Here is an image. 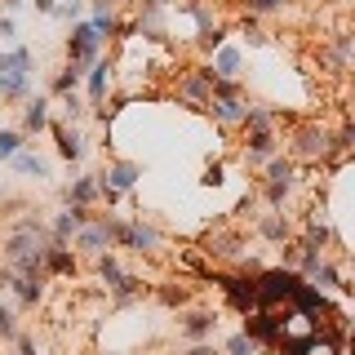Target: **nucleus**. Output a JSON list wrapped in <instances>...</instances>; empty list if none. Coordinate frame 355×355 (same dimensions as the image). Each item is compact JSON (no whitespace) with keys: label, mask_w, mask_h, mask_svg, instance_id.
Masks as SVG:
<instances>
[{"label":"nucleus","mask_w":355,"mask_h":355,"mask_svg":"<svg viewBox=\"0 0 355 355\" xmlns=\"http://www.w3.org/2000/svg\"><path fill=\"white\" fill-rule=\"evenodd\" d=\"M111 218H89V227L80 231V236H76V244H80L85 253H94V258H103V253L111 249Z\"/></svg>","instance_id":"9b49d317"},{"label":"nucleus","mask_w":355,"mask_h":355,"mask_svg":"<svg viewBox=\"0 0 355 355\" xmlns=\"http://www.w3.org/2000/svg\"><path fill=\"white\" fill-rule=\"evenodd\" d=\"M89 200H98V178H94V173L76 178V182L67 187V205H80V209H89Z\"/></svg>","instance_id":"6ab92c4d"},{"label":"nucleus","mask_w":355,"mask_h":355,"mask_svg":"<svg viewBox=\"0 0 355 355\" xmlns=\"http://www.w3.org/2000/svg\"><path fill=\"white\" fill-rule=\"evenodd\" d=\"M18 151H22V133H14V129H0V160H14Z\"/></svg>","instance_id":"2f4dec72"},{"label":"nucleus","mask_w":355,"mask_h":355,"mask_svg":"<svg viewBox=\"0 0 355 355\" xmlns=\"http://www.w3.org/2000/svg\"><path fill=\"white\" fill-rule=\"evenodd\" d=\"M138 178H142V169H138L133 160H116V164H111V169H107L103 178H98V182L125 196V191H133V187H138Z\"/></svg>","instance_id":"f8f14e48"},{"label":"nucleus","mask_w":355,"mask_h":355,"mask_svg":"<svg viewBox=\"0 0 355 355\" xmlns=\"http://www.w3.org/2000/svg\"><path fill=\"white\" fill-rule=\"evenodd\" d=\"M178 103H187L191 111H209V103H214V76H209V67H196V71H187L178 80Z\"/></svg>","instance_id":"423d86ee"},{"label":"nucleus","mask_w":355,"mask_h":355,"mask_svg":"<svg viewBox=\"0 0 355 355\" xmlns=\"http://www.w3.org/2000/svg\"><path fill=\"white\" fill-rule=\"evenodd\" d=\"M324 62L333 67V71H347V67L355 62V36H351V31H338V36L329 40V49H324Z\"/></svg>","instance_id":"2eb2a0df"},{"label":"nucleus","mask_w":355,"mask_h":355,"mask_svg":"<svg viewBox=\"0 0 355 355\" xmlns=\"http://www.w3.org/2000/svg\"><path fill=\"white\" fill-rule=\"evenodd\" d=\"M98 31L89 27V22H76L71 27V40H67V58L71 62H80V67H94L98 62Z\"/></svg>","instance_id":"1a4fd4ad"},{"label":"nucleus","mask_w":355,"mask_h":355,"mask_svg":"<svg viewBox=\"0 0 355 355\" xmlns=\"http://www.w3.org/2000/svg\"><path fill=\"white\" fill-rule=\"evenodd\" d=\"M222 44H227V27H214V31H205V36H200V49H205V53H218Z\"/></svg>","instance_id":"473e14b6"},{"label":"nucleus","mask_w":355,"mask_h":355,"mask_svg":"<svg viewBox=\"0 0 355 355\" xmlns=\"http://www.w3.org/2000/svg\"><path fill=\"white\" fill-rule=\"evenodd\" d=\"M258 231H262V240H271V244H284L288 236H293L288 218H280V214H262L258 218Z\"/></svg>","instance_id":"a211bd4d"},{"label":"nucleus","mask_w":355,"mask_h":355,"mask_svg":"<svg viewBox=\"0 0 355 355\" xmlns=\"http://www.w3.org/2000/svg\"><path fill=\"white\" fill-rule=\"evenodd\" d=\"M22 94H27V76L0 71V98H22Z\"/></svg>","instance_id":"bb28decb"},{"label":"nucleus","mask_w":355,"mask_h":355,"mask_svg":"<svg viewBox=\"0 0 355 355\" xmlns=\"http://www.w3.org/2000/svg\"><path fill=\"white\" fill-rule=\"evenodd\" d=\"M214 324H218V320L209 315V311H191V315H182V333L191 342H205L209 333H214Z\"/></svg>","instance_id":"aec40b11"},{"label":"nucleus","mask_w":355,"mask_h":355,"mask_svg":"<svg viewBox=\"0 0 355 355\" xmlns=\"http://www.w3.org/2000/svg\"><path fill=\"white\" fill-rule=\"evenodd\" d=\"M244 333H249L258 347H280V342H284V324L271 315V311H253V315H244Z\"/></svg>","instance_id":"9d476101"},{"label":"nucleus","mask_w":355,"mask_h":355,"mask_svg":"<svg viewBox=\"0 0 355 355\" xmlns=\"http://www.w3.org/2000/svg\"><path fill=\"white\" fill-rule=\"evenodd\" d=\"M227 355H258V342L249 333H231L227 338Z\"/></svg>","instance_id":"c756f323"},{"label":"nucleus","mask_w":355,"mask_h":355,"mask_svg":"<svg viewBox=\"0 0 355 355\" xmlns=\"http://www.w3.org/2000/svg\"><path fill=\"white\" fill-rule=\"evenodd\" d=\"M58 14L62 18H80L85 14V0H67V5H58Z\"/></svg>","instance_id":"e433bc0d"},{"label":"nucleus","mask_w":355,"mask_h":355,"mask_svg":"<svg viewBox=\"0 0 355 355\" xmlns=\"http://www.w3.org/2000/svg\"><path fill=\"white\" fill-rule=\"evenodd\" d=\"M36 9L40 14H58V0H36Z\"/></svg>","instance_id":"ea45409f"},{"label":"nucleus","mask_w":355,"mask_h":355,"mask_svg":"<svg viewBox=\"0 0 355 355\" xmlns=\"http://www.w3.org/2000/svg\"><path fill=\"white\" fill-rule=\"evenodd\" d=\"M44 125H49V103H44V98H31L27 111H22V129H27V133H40Z\"/></svg>","instance_id":"4be33fe9"},{"label":"nucleus","mask_w":355,"mask_h":355,"mask_svg":"<svg viewBox=\"0 0 355 355\" xmlns=\"http://www.w3.org/2000/svg\"><path fill=\"white\" fill-rule=\"evenodd\" d=\"M85 76H89V71H85V67H80V62H67V67H62V71H58V76H53V94H71V89H76V85H80V80H85Z\"/></svg>","instance_id":"393cba45"},{"label":"nucleus","mask_w":355,"mask_h":355,"mask_svg":"<svg viewBox=\"0 0 355 355\" xmlns=\"http://www.w3.org/2000/svg\"><path fill=\"white\" fill-rule=\"evenodd\" d=\"M0 71H14V76H27V71H31V53H27V49H14V53H0Z\"/></svg>","instance_id":"a878e982"},{"label":"nucleus","mask_w":355,"mask_h":355,"mask_svg":"<svg viewBox=\"0 0 355 355\" xmlns=\"http://www.w3.org/2000/svg\"><path fill=\"white\" fill-rule=\"evenodd\" d=\"M14 293H18V302L36 306L40 297H44V284H40V275H18V280H14Z\"/></svg>","instance_id":"b1692460"},{"label":"nucleus","mask_w":355,"mask_h":355,"mask_svg":"<svg viewBox=\"0 0 355 355\" xmlns=\"http://www.w3.org/2000/svg\"><path fill=\"white\" fill-rule=\"evenodd\" d=\"M275 151H280V138H275V129H249V142H244V164H249V169H262V164H271Z\"/></svg>","instance_id":"6e6552de"},{"label":"nucleus","mask_w":355,"mask_h":355,"mask_svg":"<svg viewBox=\"0 0 355 355\" xmlns=\"http://www.w3.org/2000/svg\"><path fill=\"white\" fill-rule=\"evenodd\" d=\"M14 169H18V173H36V178H44V173H49V169H44V160H40V155H27V151H18V155H14Z\"/></svg>","instance_id":"7c9ffc66"},{"label":"nucleus","mask_w":355,"mask_h":355,"mask_svg":"<svg viewBox=\"0 0 355 355\" xmlns=\"http://www.w3.org/2000/svg\"><path fill=\"white\" fill-rule=\"evenodd\" d=\"M53 138H58V151H62V160H80V155H85V138H80L76 129L58 125V129H53Z\"/></svg>","instance_id":"412c9836"},{"label":"nucleus","mask_w":355,"mask_h":355,"mask_svg":"<svg viewBox=\"0 0 355 355\" xmlns=\"http://www.w3.org/2000/svg\"><path fill=\"white\" fill-rule=\"evenodd\" d=\"M49 236L40 231V222H18V231L5 244V258L18 266V275H44V258H49Z\"/></svg>","instance_id":"f257e3e1"},{"label":"nucleus","mask_w":355,"mask_h":355,"mask_svg":"<svg viewBox=\"0 0 355 355\" xmlns=\"http://www.w3.org/2000/svg\"><path fill=\"white\" fill-rule=\"evenodd\" d=\"M293 187H297V160H284V155H275V160L266 164V187H262L266 205H284Z\"/></svg>","instance_id":"20e7f679"},{"label":"nucleus","mask_w":355,"mask_h":355,"mask_svg":"<svg viewBox=\"0 0 355 355\" xmlns=\"http://www.w3.org/2000/svg\"><path fill=\"white\" fill-rule=\"evenodd\" d=\"M89 27L98 31V40H107V36H120V22H116V14H111V9H107V14H94V18H89Z\"/></svg>","instance_id":"cd10ccee"},{"label":"nucleus","mask_w":355,"mask_h":355,"mask_svg":"<svg viewBox=\"0 0 355 355\" xmlns=\"http://www.w3.org/2000/svg\"><path fill=\"white\" fill-rule=\"evenodd\" d=\"M297 284H302V275H297V271H284V266H280V271H262L258 275V306L271 311L275 302H288Z\"/></svg>","instance_id":"7ed1b4c3"},{"label":"nucleus","mask_w":355,"mask_h":355,"mask_svg":"<svg viewBox=\"0 0 355 355\" xmlns=\"http://www.w3.org/2000/svg\"><path fill=\"white\" fill-rule=\"evenodd\" d=\"M209 280L222 284V293L236 311H244V315L258 311V275H209Z\"/></svg>","instance_id":"39448f33"},{"label":"nucleus","mask_w":355,"mask_h":355,"mask_svg":"<svg viewBox=\"0 0 355 355\" xmlns=\"http://www.w3.org/2000/svg\"><path fill=\"white\" fill-rule=\"evenodd\" d=\"M0 338H18V324H14V311L0 302Z\"/></svg>","instance_id":"72a5a7b5"},{"label":"nucleus","mask_w":355,"mask_h":355,"mask_svg":"<svg viewBox=\"0 0 355 355\" xmlns=\"http://www.w3.org/2000/svg\"><path fill=\"white\" fill-rule=\"evenodd\" d=\"M160 297H164V302H169V306H182V302H187V288H164Z\"/></svg>","instance_id":"4c0bfd02"},{"label":"nucleus","mask_w":355,"mask_h":355,"mask_svg":"<svg viewBox=\"0 0 355 355\" xmlns=\"http://www.w3.org/2000/svg\"><path fill=\"white\" fill-rule=\"evenodd\" d=\"M333 244V227L324 222V214H311L306 222H302V249H329Z\"/></svg>","instance_id":"dca6fc26"},{"label":"nucleus","mask_w":355,"mask_h":355,"mask_svg":"<svg viewBox=\"0 0 355 355\" xmlns=\"http://www.w3.org/2000/svg\"><path fill=\"white\" fill-rule=\"evenodd\" d=\"M85 227H89V209H80V205H67V214L53 218V244H62V240L80 236Z\"/></svg>","instance_id":"ddd939ff"},{"label":"nucleus","mask_w":355,"mask_h":355,"mask_svg":"<svg viewBox=\"0 0 355 355\" xmlns=\"http://www.w3.org/2000/svg\"><path fill=\"white\" fill-rule=\"evenodd\" d=\"M98 275H103L107 288L116 293V302H133V297L142 293V280H138V275H125V271H120V262L111 258V253H103V258H98Z\"/></svg>","instance_id":"0eeeda50"},{"label":"nucleus","mask_w":355,"mask_h":355,"mask_svg":"<svg viewBox=\"0 0 355 355\" xmlns=\"http://www.w3.org/2000/svg\"><path fill=\"white\" fill-rule=\"evenodd\" d=\"M240 67H244V53L236 49V44H222V49L214 53V62H209V76H214V80H236Z\"/></svg>","instance_id":"4468645a"},{"label":"nucleus","mask_w":355,"mask_h":355,"mask_svg":"<svg viewBox=\"0 0 355 355\" xmlns=\"http://www.w3.org/2000/svg\"><path fill=\"white\" fill-rule=\"evenodd\" d=\"M288 151H293V160H306V164H320V160L342 155L338 133L324 129V125H297L293 138H288Z\"/></svg>","instance_id":"f03ea898"},{"label":"nucleus","mask_w":355,"mask_h":355,"mask_svg":"<svg viewBox=\"0 0 355 355\" xmlns=\"http://www.w3.org/2000/svg\"><path fill=\"white\" fill-rule=\"evenodd\" d=\"M200 182H205V187H222V182H227V178H222V164L209 160V169H205V178H200Z\"/></svg>","instance_id":"f704fd0d"},{"label":"nucleus","mask_w":355,"mask_h":355,"mask_svg":"<svg viewBox=\"0 0 355 355\" xmlns=\"http://www.w3.org/2000/svg\"><path fill=\"white\" fill-rule=\"evenodd\" d=\"M284 0H249V14H275Z\"/></svg>","instance_id":"c9c22d12"},{"label":"nucleus","mask_w":355,"mask_h":355,"mask_svg":"<svg viewBox=\"0 0 355 355\" xmlns=\"http://www.w3.org/2000/svg\"><path fill=\"white\" fill-rule=\"evenodd\" d=\"M271 125H275V111H271V107H249L244 129H271Z\"/></svg>","instance_id":"c85d7f7f"},{"label":"nucleus","mask_w":355,"mask_h":355,"mask_svg":"<svg viewBox=\"0 0 355 355\" xmlns=\"http://www.w3.org/2000/svg\"><path fill=\"white\" fill-rule=\"evenodd\" d=\"M187 355H218V351H214V347H205V342H196V347L187 351Z\"/></svg>","instance_id":"a19ab883"},{"label":"nucleus","mask_w":355,"mask_h":355,"mask_svg":"<svg viewBox=\"0 0 355 355\" xmlns=\"http://www.w3.org/2000/svg\"><path fill=\"white\" fill-rule=\"evenodd\" d=\"M107 89H111V62L107 58H98L94 67H89V103H103L107 98Z\"/></svg>","instance_id":"f3484780"},{"label":"nucleus","mask_w":355,"mask_h":355,"mask_svg":"<svg viewBox=\"0 0 355 355\" xmlns=\"http://www.w3.org/2000/svg\"><path fill=\"white\" fill-rule=\"evenodd\" d=\"M44 271H53V275H71V271H76V253H71V249H62V244H49Z\"/></svg>","instance_id":"5701e85b"},{"label":"nucleus","mask_w":355,"mask_h":355,"mask_svg":"<svg viewBox=\"0 0 355 355\" xmlns=\"http://www.w3.org/2000/svg\"><path fill=\"white\" fill-rule=\"evenodd\" d=\"M18 355H36V342L22 338V333H18Z\"/></svg>","instance_id":"58836bf2"}]
</instances>
